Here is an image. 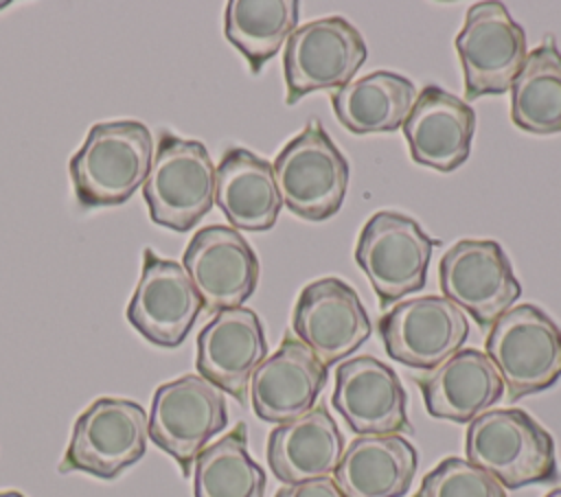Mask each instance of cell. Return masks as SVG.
Here are the masks:
<instances>
[{"label":"cell","mask_w":561,"mask_h":497,"mask_svg":"<svg viewBox=\"0 0 561 497\" xmlns=\"http://www.w3.org/2000/svg\"><path fill=\"white\" fill-rule=\"evenodd\" d=\"M153 160L151 131L138 120L96 123L68 164L83 208L125 204L147 180Z\"/></svg>","instance_id":"obj_1"},{"label":"cell","mask_w":561,"mask_h":497,"mask_svg":"<svg viewBox=\"0 0 561 497\" xmlns=\"http://www.w3.org/2000/svg\"><path fill=\"white\" fill-rule=\"evenodd\" d=\"M467 460L506 488L548 484L559 477L552 436L524 409H489L465 436Z\"/></svg>","instance_id":"obj_2"},{"label":"cell","mask_w":561,"mask_h":497,"mask_svg":"<svg viewBox=\"0 0 561 497\" xmlns=\"http://www.w3.org/2000/svg\"><path fill=\"white\" fill-rule=\"evenodd\" d=\"M484 355L511 401L543 392L561 377V328L535 304L511 307L491 324Z\"/></svg>","instance_id":"obj_3"},{"label":"cell","mask_w":561,"mask_h":497,"mask_svg":"<svg viewBox=\"0 0 561 497\" xmlns=\"http://www.w3.org/2000/svg\"><path fill=\"white\" fill-rule=\"evenodd\" d=\"M142 197L153 223L175 232L191 230L215 204V164L206 147L160 134Z\"/></svg>","instance_id":"obj_4"},{"label":"cell","mask_w":561,"mask_h":497,"mask_svg":"<svg viewBox=\"0 0 561 497\" xmlns=\"http://www.w3.org/2000/svg\"><path fill=\"white\" fill-rule=\"evenodd\" d=\"M283 206L307 221L333 217L346 195L348 162L318 120L289 140L272 164Z\"/></svg>","instance_id":"obj_5"},{"label":"cell","mask_w":561,"mask_h":497,"mask_svg":"<svg viewBox=\"0 0 561 497\" xmlns=\"http://www.w3.org/2000/svg\"><path fill=\"white\" fill-rule=\"evenodd\" d=\"M228 425L224 392L199 374L162 383L151 398L149 438L169 453L182 475H191L197 455Z\"/></svg>","instance_id":"obj_6"},{"label":"cell","mask_w":561,"mask_h":497,"mask_svg":"<svg viewBox=\"0 0 561 497\" xmlns=\"http://www.w3.org/2000/svg\"><path fill=\"white\" fill-rule=\"evenodd\" d=\"M147 438L149 416L138 403L114 396L96 398L77 418L59 471L114 479L145 455Z\"/></svg>","instance_id":"obj_7"},{"label":"cell","mask_w":561,"mask_h":497,"mask_svg":"<svg viewBox=\"0 0 561 497\" xmlns=\"http://www.w3.org/2000/svg\"><path fill=\"white\" fill-rule=\"evenodd\" d=\"M438 243L412 217L383 210L373 215L362 228L355 263L370 280L379 304L388 309V304L403 296L423 289L432 250Z\"/></svg>","instance_id":"obj_8"},{"label":"cell","mask_w":561,"mask_h":497,"mask_svg":"<svg viewBox=\"0 0 561 497\" xmlns=\"http://www.w3.org/2000/svg\"><path fill=\"white\" fill-rule=\"evenodd\" d=\"M364 61L366 44L351 22L337 15L307 22L285 44V103L294 105L316 90L344 88Z\"/></svg>","instance_id":"obj_9"},{"label":"cell","mask_w":561,"mask_h":497,"mask_svg":"<svg viewBox=\"0 0 561 497\" xmlns=\"http://www.w3.org/2000/svg\"><path fill=\"white\" fill-rule=\"evenodd\" d=\"M465 74V96L508 92L526 59L524 28L502 2L484 0L469 7L456 37Z\"/></svg>","instance_id":"obj_10"},{"label":"cell","mask_w":561,"mask_h":497,"mask_svg":"<svg viewBox=\"0 0 561 497\" xmlns=\"http://www.w3.org/2000/svg\"><path fill=\"white\" fill-rule=\"evenodd\" d=\"M377 331L386 352L410 368L434 370L462 350L469 337L465 311L445 296H421L386 311Z\"/></svg>","instance_id":"obj_11"},{"label":"cell","mask_w":561,"mask_h":497,"mask_svg":"<svg viewBox=\"0 0 561 497\" xmlns=\"http://www.w3.org/2000/svg\"><path fill=\"white\" fill-rule=\"evenodd\" d=\"M440 291L480 326H491L522 293L513 267L491 239H462L445 252L438 267Z\"/></svg>","instance_id":"obj_12"},{"label":"cell","mask_w":561,"mask_h":497,"mask_svg":"<svg viewBox=\"0 0 561 497\" xmlns=\"http://www.w3.org/2000/svg\"><path fill=\"white\" fill-rule=\"evenodd\" d=\"M291 328L327 368L353 355L373 331L357 291L333 276L300 291Z\"/></svg>","instance_id":"obj_13"},{"label":"cell","mask_w":561,"mask_h":497,"mask_svg":"<svg viewBox=\"0 0 561 497\" xmlns=\"http://www.w3.org/2000/svg\"><path fill=\"white\" fill-rule=\"evenodd\" d=\"M202 309V298L186 269L147 247L142 271L127 307L129 324L147 342L175 348L186 339Z\"/></svg>","instance_id":"obj_14"},{"label":"cell","mask_w":561,"mask_h":497,"mask_svg":"<svg viewBox=\"0 0 561 497\" xmlns=\"http://www.w3.org/2000/svg\"><path fill=\"white\" fill-rule=\"evenodd\" d=\"M182 267L206 311L241 307L256 289L259 261L250 243L228 226H206L193 234Z\"/></svg>","instance_id":"obj_15"},{"label":"cell","mask_w":561,"mask_h":497,"mask_svg":"<svg viewBox=\"0 0 561 497\" xmlns=\"http://www.w3.org/2000/svg\"><path fill=\"white\" fill-rule=\"evenodd\" d=\"M333 407L357 436L410 431L405 390L390 366L362 355L335 368Z\"/></svg>","instance_id":"obj_16"},{"label":"cell","mask_w":561,"mask_h":497,"mask_svg":"<svg viewBox=\"0 0 561 497\" xmlns=\"http://www.w3.org/2000/svg\"><path fill=\"white\" fill-rule=\"evenodd\" d=\"M267 357L263 324L252 309L215 313L197 335V372L221 392L245 403L252 372Z\"/></svg>","instance_id":"obj_17"},{"label":"cell","mask_w":561,"mask_h":497,"mask_svg":"<svg viewBox=\"0 0 561 497\" xmlns=\"http://www.w3.org/2000/svg\"><path fill=\"white\" fill-rule=\"evenodd\" d=\"M327 383V366L296 337L261 361L250 377V403L261 420L283 425L307 414Z\"/></svg>","instance_id":"obj_18"},{"label":"cell","mask_w":561,"mask_h":497,"mask_svg":"<svg viewBox=\"0 0 561 497\" xmlns=\"http://www.w3.org/2000/svg\"><path fill=\"white\" fill-rule=\"evenodd\" d=\"M476 114L467 101L438 88L425 85L403 123V136L414 162L449 173L471 151Z\"/></svg>","instance_id":"obj_19"},{"label":"cell","mask_w":561,"mask_h":497,"mask_svg":"<svg viewBox=\"0 0 561 497\" xmlns=\"http://www.w3.org/2000/svg\"><path fill=\"white\" fill-rule=\"evenodd\" d=\"M416 385L423 394L425 409L434 418L454 423H471L504 394V383L495 366L476 348L458 350L434 370L419 374Z\"/></svg>","instance_id":"obj_20"},{"label":"cell","mask_w":561,"mask_h":497,"mask_svg":"<svg viewBox=\"0 0 561 497\" xmlns=\"http://www.w3.org/2000/svg\"><path fill=\"white\" fill-rule=\"evenodd\" d=\"M265 453L276 479L285 486L300 484L333 475L344 453V438L329 409L313 405L307 414L272 429Z\"/></svg>","instance_id":"obj_21"},{"label":"cell","mask_w":561,"mask_h":497,"mask_svg":"<svg viewBox=\"0 0 561 497\" xmlns=\"http://www.w3.org/2000/svg\"><path fill=\"white\" fill-rule=\"evenodd\" d=\"M416 466V449L403 436H357L344 449L333 479L344 497H403Z\"/></svg>","instance_id":"obj_22"},{"label":"cell","mask_w":561,"mask_h":497,"mask_svg":"<svg viewBox=\"0 0 561 497\" xmlns=\"http://www.w3.org/2000/svg\"><path fill=\"white\" fill-rule=\"evenodd\" d=\"M215 204L234 230H270L283 206L272 164L248 149H228L215 166Z\"/></svg>","instance_id":"obj_23"},{"label":"cell","mask_w":561,"mask_h":497,"mask_svg":"<svg viewBox=\"0 0 561 497\" xmlns=\"http://www.w3.org/2000/svg\"><path fill=\"white\" fill-rule=\"evenodd\" d=\"M414 101V83L388 70L348 81L331 94L337 120L351 134L359 136L386 134L403 127Z\"/></svg>","instance_id":"obj_24"},{"label":"cell","mask_w":561,"mask_h":497,"mask_svg":"<svg viewBox=\"0 0 561 497\" xmlns=\"http://www.w3.org/2000/svg\"><path fill=\"white\" fill-rule=\"evenodd\" d=\"M511 120L528 134L561 131V50L554 39L526 55L511 85Z\"/></svg>","instance_id":"obj_25"},{"label":"cell","mask_w":561,"mask_h":497,"mask_svg":"<svg viewBox=\"0 0 561 497\" xmlns=\"http://www.w3.org/2000/svg\"><path fill=\"white\" fill-rule=\"evenodd\" d=\"M298 24L296 0H230L226 7L224 33L248 59L252 72H261L289 39Z\"/></svg>","instance_id":"obj_26"},{"label":"cell","mask_w":561,"mask_h":497,"mask_svg":"<svg viewBox=\"0 0 561 497\" xmlns=\"http://www.w3.org/2000/svg\"><path fill=\"white\" fill-rule=\"evenodd\" d=\"M265 482V471L248 453L245 423L208 444L193 464L195 497H263Z\"/></svg>","instance_id":"obj_27"},{"label":"cell","mask_w":561,"mask_h":497,"mask_svg":"<svg viewBox=\"0 0 561 497\" xmlns=\"http://www.w3.org/2000/svg\"><path fill=\"white\" fill-rule=\"evenodd\" d=\"M414 497H506L504 486L462 458H445L432 469Z\"/></svg>","instance_id":"obj_28"},{"label":"cell","mask_w":561,"mask_h":497,"mask_svg":"<svg viewBox=\"0 0 561 497\" xmlns=\"http://www.w3.org/2000/svg\"><path fill=\"white\" fill-rule=\"evenodd\" d=\"M274 497H344L333 477H318L283 486Z\"/></svg>","instance_id":"obj_29"},{"label":"cell","mask_w":561,"mask_h":497,"mask_svg":"<svg viewBox=\"0 0 561 497\" xmlns=\"http://www.w3.org/2000/svg\"><path fill=\"white\" fill-rule=\"evenodd\" d=\"M0 497H24L22 493H18V490H2L0 493Z\"/></svg>","instance_id":"obj_30"},{"label":"cell","mask_w":561,"mask_h":497,"mask_svg":"<svg viewBox=\"0 0 561 497\" xmlns=\"http://www.w3.org/2000/svg\"><path fill=\"white\" fill-rule=\"evenodd\" d=\"M546 497H561V488H554L552 493H548Z\"/></svg>","instance_id":"obj_31"},{"label":"cell","mask_w":561,"mask_h":497,"mask_svg":"<svg viewBox=\"0 0 561 497\" xmlns=\"http://www.w3.org/2000/svg\"><path fill=\"white\" fill-rule=\"evenodd\" d=\"M7 4H9V2H0V9H4V7H7Z\"/></svg>","instance_id":"obj_32"}]
</instances>
